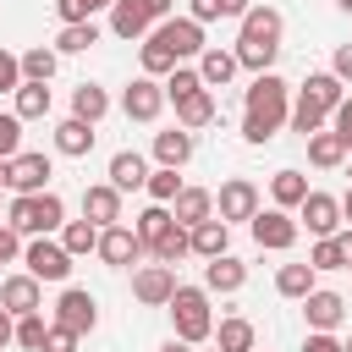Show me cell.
<instances>
[{
	"mask_svg": "<svg viewBox=\"0 0 352 352\" xmlns=\"http://www.w3.org/2000/svg\"><path fill=\"white\" fill-rule=\"evenodd\" d=\"M110 33L126 38V44H138V38L154 33V16L143 11V0H116V6H110Z\"/></svg>",
	"mask_w": 352,
	"mask_h": 352,
	"instance_id": "cell-18",
	"label": "cell"
},
{
	"mask_svg": "<svg viewBox=\"0 0 352 352\" xmlns=\"http://www.w3.org/2000/svg\"><path fill=\"white\" fill-rule=\"evenodd\" d=\"M55 324H66L72 336H88V330L99 324V302H94V292L66 286V292H60V302H55Z\"/></svg>",
	"mask_w": 352,
	"mask_h": 352,
	"instance_id": "cell-14",
	"label": "cell"
},
{
	"mask_svg": "<svg viewBox=\"0 0 352 352\" xmlns=\"http://www.w3.org/2000/svg\"><path fill=\"white\" fill-rule=\"evenodd\" d=\"M0 308H6L11 319L44 314V280H33L28 270H22V275H6V280H0Z\"/></svg>",
	"mask_w": 352,
	"mask_h": 352,
	"instance_id": "cell-13",
	"label": "cell"
},
{
	"mask_svg": "<svg viewBox=\"0 0 352 352\" xmlns=\"http://www.w3.org/2000/svg\"><path fill=\"white\" fill-rule=\"evenodd\" d=\"M132 231H138V242H143V248L154 253V248H160V242H165V236L176 231V214H170L165 204H148V209L138 214V226H132Z\"/></svg>",
	"mask_w": 352,
	"mask_h": 352,
	"instance_id": "cell-27",
	"label": "cell"
},
{
	"mask_svg": "<svg viewBox=\"0 0 352 352\" xmlns=\"http://www.w3.org/2000/svg\"><path fill=\"white\" fill-rule=\"evenodd\" d=\"M154 38L176 55V60H198L209 44H204V22H192V16H165L160 28H154Z\"/></svg>",
	"mask_w": 352,
	"mask_h": 352,
	"instance_id": "cell-6",
	"label": "cell"
},
{
	"mask_svg": "<svg viewBox=\"0 0 352 352\" xmlns=\"http://www.w3.org/2000/svg\"><path fill=\"white\" fill-rule=\"evenodd\" d=\"M187 242H192V253L209 264V258H220V253H226L231 226H226V220H204V226H192V231H187Z\"/></svg>",
	"mask_w": 352,
	"mask_h": 352,
	"instance_id": "cell-31",
	"label": "cell"
},
{
	"mask_svg": "<svg viewBox=\"0 0 352 352\" xmlns=\"http://www.w3.org/2000/svg\"><path fill=\"white\" fill-rule=\"evenodd\" d=\"M248 226H253V242H258V248H270V253H286V248L297 242V231H302L286 209H258Z\"/></svg>",
	"mask_w": 352,
	"mask_h": 352,
	"instance_id": "cell-12",
	"label": "cell"
},
{
	"mask_svg": "<svg viewBox=\"0 0 352 352\" xmlns=\"http://www.w3.org/2000/svg\"><path fill=\"white\" fill-rule=\"evenodd\" d=\"M77 341H82V336H72L66 324H55V319H50V336H44V352H77Z\"/></svg>",
	"mask_w": 352,
	"mask_h": 352,
	"instance_id": "cell-47",
	"label": "cell"
},
{
	"mask_svg": "<svg viewBox=\"0 0 352 352\" xmlns=\"http://www.w3.org/2000/svg\"><path fill=\"white\" fill-rule=\"evenodd\" d=\"M214 6H220V16H236V22L253 11V0H214Z\"/></svg>",
	"mask_w": 352,
	"mask_h": 352,
	"instance_id": "cell-52",
	"label": "cell"
},
{
	"mask_svg": "<svg viewBox=\"0 0 352 352\" xmlns=\"http://www.w3.org/2000/svg\"><path fill=\"white\" fill-rule=\"evenodd\" d=\"M44 336H50V319L44 314H22L16 319V346L22 352H44Z\"/></svg>",
	"mask_w": 352,
	"mask_h": 352,
	"instance_id": "cell-41",
	"label": "cell"
},
{
	"mask_svg": "<svg viewBox=\"0 0 352 352\" xmlns=\"http://www.w3.org/2000/svg\"><path fill=\"white\" fill-rule=\"evenodd\" d=\"M16 154H22V116L0 110V160H16Z\"/></svg>",
	"mask_w": 352,
	"mask_h": 352,
	"instance_id": "cell-45",
	"label": "cell"
},
{
	"mask_svg": "<svg viewBox=\"0 0 352 352\" xmlns=\"http://www.w3.org/2000/svg\"><path fill=\"white\" fill-rule=\"evenodd\" d=\"M302 352H346L330 330H308V341H302Z\"/></svg>",
	"mask_w": 352,
	"mask_h": 352,
	"instance_id": "cell-50",
	"label": "cell"
},
{
	"mask_svg": "<svg viewBox=\"0 0 352 352\" xmlns=\"http://www.w3.org/2000/svg\"><path fill=\"white\" fill-rule=\"evenodd\" d=\"M308 264L324 275V270H346V253H341V242L336 236H319L314 248H308Z\"/></svg>",
	"mask_w": 352,
	"mask_h": 352,
	"instance_id": "cell-43",
	"label": "cell"
},
{
	"mask_svg": "<svg viewBox=\"0 0 352 352\" xmlns=\"http://www.w3.org/2000/svg\"><path fill=\"white\" fill-rule=\"evenodd\" d=\"M308 192H314V187H308L302 170H275V176H270V198H275V209H286V214H292Z\"/></svg>",
	"mask_w": 352,
	"mask_h": 352,
	"instance_id": "cell-30",
	"label": "cell"
},
{
	"mask_svg": "<svg viewBox=\"0 0 352 352\" xmlns=\"http://www.w3.org/2000/svg\"><path fill=\"white\" fill-rule=\"evenodd\" d=\"M6 346H16V319L0 308V352H6Z\"/></svg>",
	"mask_w": 352,
	"mask_h": 352,
	"instance_id": "cell-53",
	"label": "cell"
},
{
	"mask_svg": "<svg viewBox=\"0 0 352 352\" xmlns=\"http://www.w3.org/2000/svg\"><path fill=\"white\" fill-rule=\"evenodd\" d=\"M170 6H176V0H143V11H148V16H154V28H160V22H165V16H170Z\"/></svg>",
	"mask_w": 352,
	"mask_h": 352,
	"instance_id": "cell-54",
	"label": "cell"
},
{
	"mask_svg": "<svg viewBox=\"0 0 352 352\" xmlns=\"http://www.w3.org/2000/svg\"><path fill=\"white\" fill-rule=\"evenodd\" d=\"M138 66H143V77H154V82H160V77H170L182 60H176V55H170L154 33H148V38H143V50H138Z\"/></svg>",
	"mask_w": 352,
	"mask_h": 352,
	"instance_id": "cell-33",
	"label": "cell"
},
{
	"mask_svg": "<svg viewBox=\"0 0 352 352\" xmlns=\"http://www.w3.org/2000/svg\"><path fill=\"white\" fill-rule=\"evenodd\" d=\"M336 6H341V11H346V16H352V0H336Z\"/></svg>",
	"mask_w": 352,
	"mask_h": 352,
	"instance_id": "cell-59",
	"label": "cell"
},
{
	"mask_svg": "<svg viewBox=\"0 0 352 352\" xmlns=\"http://www.w3.org/2000/svg\"><path fill=\"white\" fill-rule=\"evenodd\" d=\"M341 220H352V187L341 192Z\"/></svg>",
	"mask_w": 352,
	"mask_h": 352,
	"instance_id": "cell-57",
	"label": "cell"
},
{
	"mask_svg": "<svg viewBox=\"0 0 352 352\" xmlns=\"http://www.w3.org/2000/svg\"><path fill=\"white\" fill-rule=\"evenodd\" d=\"M214 346H220V352H258V330H253V319H242V314L220 319V324H214Z\"/></svg>",
	"mask_w": 352,
	"mask_h": 352,
	"instance_id": "cell-24",
	"label": "cell"
},
{
	"mask_svg": "<svg viewBox=\"0 0 352 352\" xmlns=\"http://www.w3.org/2000/svg\"><path fill=\"white\" fill-rule=\"evenodd\" d=\"M346 154H352V148L341 143V132H314V138H308V160H314L319 170H336Z\"/></svg>",
	"mask_w": 352,
	"mask_h": 352,
	"instance_id": "cell-35",
	"label": "cell"
},
{
	"mask_svg": "<svg viewBox=\"0 0 352 352\" xmlns=\"http://www.w3.org/2000/svg\"><path fill=\"white\" fill-rule=\"evenodd\" d=\"M341 346H346V352H352V336H346V341H341Z\"/></svg>",
	"mask_w": 352,
	"mask_h": 352,
	"instance_id": "cell-60",
	"label": "cell"
},
{
	"mask_svg": "<svg viewBox=\"0 0 352 352\" xmlns=\"http://www.w3.org/2000/svg\"><path fill=\"white\" fill-rule=\"evenodd\" d=\"M50 176H55L50 154L22 148V154L11 160V170H6V187H11V192H50Z\"/></svg>",
	"mask_w": 352,
	"mask_h": 352,
	"instance_id": "cell-10",
	"label": "cell"
},
{
	"mask_svg": "<svg viewBox=\"0 0 352 352\" xmlns=\"http://www.w3.org/2000/svg\"><path fill=\"white\" fill-rule=\"evenodd\" d=\"M330 72H336L341 82H352V44H336V55H330Z\"/></svg>",
	"mask_w": 352,
	"mask_h": 352,
	"instance_id": "cell-51",
	"label": "cell"
},
{
	"mask_svg": "<svg viewBox=\"0 0 352 352\" xmlns=\"http://www.w3.org/2000/svg\"><path fill=\"white\" fill-rule=\"evenodd\" d=\"M55 66H60V55H55L50 44L22 50V82H50V77H55Z\"/></svg>",
	"mask_w": 352,
	"mask_h": 352,
	"instance_id": "cell-38",
	"label": "cell"
},
{
	"mask_svg": "<svg viewBox=\"0 0 352 352\" xmlns=\"http://www.w3.org/2000/svg\"><path fill=\"white\" fill-rule=\"evenodd\" d=\"M22 88V55L0 50V94H16Z\"/></svg>",
	"mask_w": 352,
	"mask_h": 352,
	"instance_id": "cell-46",
	"label": "cell"
},
{
	"mask_svg": "<svg viewBox=\"0 0 352 352\" xmlns=\"http://www.w3.org/2000/svg\"><path fill=\"white\" fill-rule=\"evenodd\" d=\"M253 214H258V187H253L248 176L220 182V192H214V220L236 226V220H253Z\"/></svg>",
	"mask_w": 352,
	"mask_h": 352,
	"instance_id": "cell-7",
	"label": "cell"
},
{
	"mask_svg": "<svg viewBox=\"0 0 352 352\" xmlns=\"http://www.w3.org/2000/svg\"><path fill=\"white\" fill-rule=\"evenodd\" d=\"M110 187H116V192L148 187V160H143L138 148H121V154H110Z\"/></svg>",
	"mask_w": 352,
	"mask_h": 352,
	"instance_id": "cell-20",
	"label": "cell"
},
{
	"mask_svg": "<svg viewBox=\"0 0 352 352\" xmlns=\"http://www.w3.org/2000/svg\"><path fill=\"white\" fill-rule=\"evenodd\" d=\"M82 220H94L99 231H104V226H121V192H116L110 182L82 187Z\"/></svg>",
	"mask_w": 352,
	"mask_h": 352,
	"instance_id": "cell-17",
	"label": "cell"
},
{
	"mask_svg": "<svg viewBox=\"0 0 352 352\" xmlns=\"http://www.w3.org/2000/svg\"><path fill=\"white\" fill-rule=\"evenodd\" d=\"M60 248H66L72 258L99 253V226H94V220H66V226H60Z\"/></svg>",
	"mask_w": 352,
	"mask_h": 352,
	"instance_id": "cell-36",
	"label": "cell"
},
{
	"mask_svg": "<svg viewBox=\"0 0 352 352\" xmlns=\"http://www.w3.org/2000/svg\"><path fill=\"white\" fill-rule=\"evenodd\" d=\"M209 121H214V88H198V94L176 99V126H182V132H198V126H209Z\"/></svg>",
	"mask_w": 352,
	"mask_h": 352,
	"instance_id": "cell-26",
	"label": "cell"
},
{
	"mask_svg": "<svg viewBox=\"0 0 352 352\" xmlns=\"http://www.w3.org/2000/svg\"><path fill=\"white\" fill-rule=\"evenodd\" d=\"M99 44V28L94 22H66L60 33H55V55H82V50H94Z\"/></svg>",
	"mask_w": 352,
	"mask_h": 352,
	"instance_id": "cell-37",
	"label": "cell"
},
{
	"mask_svg": "<svg viewBox=\"0 0 352 352\" xmlns=\"http://www.w3.org/2000/svg\"><path fill=\"white\" fill-rule=\"evenodd\" d=\"M6 170H11V160H0V187H6Z\"/></svg>",
	"mask_w": 352,
	"mask_h": 352,
	"instance_id": "cell-58",
	"label": "cell"
},
{
	"mask_svg": "<svg viewBox=\"0 0 352 352\" xmlns=\"http://www.w3.org/2000/svg\"><path fill=\"white\" fill-rule=\"evenodd\" d=\"M324 121H330V116H324L319 104H308V99L297 94V104H292V132H302V143H308L314 132H324Z\"/></svg>",
	"mask_w": 352,
	"mask_h": 352,
	"instance_id": "cell-40",
	"label": "cell"
},
{
	"mask_svg": "<svg viewBox=\"0 0 352 352\" xmlns=\"http://www.w3.org/2000/svg\"><path fill=\"white\" fill-rule=\"evenodd\" d=\"M214 352H220V346H214Z\"/></svg>",
	"mask_w": 352,
	"mask_h": 352,
	"instance_id": "cell-62",
	"label": "cell"
},
{
	"mask_svg": "<svg viewBox=\"0 0 352 352\" xmlns=\"http://www.w3.org/2000/svg\"><path fill=\"white\" fill-rule=\"evenodd\" d=\"M72 116L88 121V126H99V121L110 116V94H104L99 82H77V88H72Z\"/></svg>",
	"mask_w": 352,
	"mask_h": 352,
	"instance_id": "cell-25",
	"label": "cell"
},
{
	"mask_svg": "<svg viewBox=\"0 0 352 352\" xmlns=\"http://www.w3.org/2000/svg\"><path fill=\"white\" fill-rule=\"evenodd\" d=\"M99 258H104L110 270H126V264L148 258V248L138 242V231H132V226H104V231H99Z\"/></svg>",
	"mask_w": 352,
	"mask_h": 352,
	"instance_id": "cell-15",
	"label": "cell"
},
{
	"mask_svg": "<svg viewBox=\"0 0 352 352\" xmlns=\"http://www.w3.org/2000/svg\"><path fill=\"white\" fill-rule=\"evenodd\" d=\"M170 214H176V226H204V220H214V192L209 187H182V198L170 204Z\"/></svg>",
	"mask_w": 352,
	"mask_h": 352,
	"instance_id": "cell-21",
	"label": "cell"
},
{
	"mask_svg": "<svg viewBox=\"0 0 352 352\" xmlns=\"http://www.w3.org/2000/svg\"><path fill=\"white\" fill-rule=\"evenodd\" d=\"M297 94H302V99H308V104H319V110H324V116H336V104H341V99H346V82H341V77H336V72H308V82H302V88H297Z\"/></svg>",
	"mask_w": 352,
	"mask_h": 352,
	"instance_id": "cell-19",
	"label": "cell"
},
{
	"mask_svg": "<svg viewBox=\"0 0 352 352\" xmlns=\"http://www.w3.org/2000/svg\"><path fill=\"white\" fill-rule=\"evenodd\" d=\"M170 319H176V336H182L187 346H198V341H209V336H214V314H209V292H204V286H176V297H170Z\"/></svg>",
	"mask_w": 352,
	"mask_h": 352,
	"instance_id": "cell-4",
	"label": "cell"
},
{
	"mask_svg": "<svg viewBox=\"0 0 352 352\" xmlns=\"http://www.w3.org/2000/svg\"><path fill=\"white\" fill-rule=\"evenodd\" d=\"M336 242H341V253H346V264H352V226H341V231H336Z\"/></svg>",
	"mask_w": 352,
	"mask_h": 352,
	"instance_id": "cell-55",
	"label": "cell"
},
{
	"mask_svg": "<svg viewBox=\"0 0 352 352\" xmlns=\"http://www.w3.org/2000/svg\"><path fill=\"white\" fill-rule=\"evenodd\" d=\"M154 160H160V165H170V170H182V165L192 160V132H182V126L154 132Z\"/></svg>",
	"mask_w": 352,
	"mask_h": 352,
	"instance_id": "cell-29",
	"label": "cell"
},
{
	"mask_svg": "<svg viewBox=\"0 0 352 352\" xmlns=\"http://www.w3.org/2000/svg\"><path fill=\"white\" fill-rule=\"evenodd\" d=\"M11 99H16L11 110H16L22 121H44V116H50V82H22Z\"/></svg>",
	"mask_w": 352,
	"mask_h": 352,
	"instance_id": "cell-34",
	"label": "cell"
},
{
	"mask_svg": "<svg viewBox=\"0 0 352 352\" xmlns=\"http://www.w3.org/2000/svg\"><path fill=\"white\" fill-rule=\"evenodd\" d=\"M6 226L16 236H50L66 226V204H60V192H16L6 204Z\"/></svg>",
	"mask_w": 352,
	"mask_h": 352,
	"instance_id": "cell-3",
	"label": "cell"
},
{
	"mask_svg": "<svg viewBox=\"0 0 352 352\" xmlns=\"http://www.w3.org/2000/svg\"><path fill=\"white\" fill-rule=\"evenodd\" d=\"M143 192H148L154 204H165V209H170V204L182 198V176H176L170 165H160V170H148V187H143Z\"/></svg>",
	"mask_w": 352,
	"mask_h": 352,
	"instance_id": "cell-39",
	"label": "cell"
},
{
	"mask_svg": "<svg viewBox=\"0 0 352 352\" xmlns=\"http://www.w3.org/2000/svg\"><path fill=\"white\" fill-rule=\"evenodd\" d=\"M0 192H6V187H0Z\"/></svg>",
	"mask_w": 352,
	"mask_h": 352,
	"instance_id": "cell-61",
	"label": "cell"
},
{
	"mask_svg": "<svg viewBox=\"0 0 352 352\" xmlns=\"http://www.w3.org/2000/svg\"><path fill=\"white\" fill-rule=\"evenodd\" d=\"M16 258H22V236L0 220V264H16Z\"/></svg>",
	"mask_w": 352,
	"mask_h": 352,
	"instance_id": "cell-49",
	"label": "cell"
},
{
	"mask_svg": "<svg viewBox=\"0 0 352 352\" xmlns=\"http://www.w3.org/2000/svg\"><path fill=\"white\" fill-rule=\"evenodd\" d=\"M116 0H55V16H60V28L66 22H94L99 11H110Z\"/></svg>",
	"mask_w": 352,
	"mask_h": 352,
	"instance_id": "cell-42",
	"label": "cell"
},
{
	"mask_svg": "<svg viewBox=\"0 0 352 352\" xmlns=\"http://www.w3.org/2000/svg\"><path fill=\"white\" fill-rule=\"evenodd\" d=\"M176 270L170 264H143L138 275H132V297L143 302V308H170V297H176Z\"/></svg>",
	"mask_w": 352,
	"mask_h": 352,
	"instance_id": "cell-9",
	"label": "cell"
},
{
	"mask_svg": "<svg viewBox=\"0 0 352 352\" xmlns=\"http://www.w3.org/2000/svg\"><path fill=\"white\" fill-rule=\"evenodd\" d=\"M286 121H292V88L275 72L253 77L242 94V143H270Z\"/></svg>",
	"mask_w": 352,
	"mask_h": 352,
	"instance_id": "cell-1",
	"label": "cell"
},
{
	"mask_svg": "<svg viewBox=\"0 0 352 352\" xmlns=\"http://www.w3.org/2000/svg\"><path fill=\"white\" fill-rule=\"evenodd\" d=\"M330 132H341V143L352 148V99H341V104H336V116H330Z\"/></svg>",
	"mask_w": 352,
	"mask_h": 352,
	"instance_id": "cell-48",
	"label": "cell"
},
{
	"mask_svg": "<svg viewBox=\"0 0 352 352\" xmlns=\"http://www.w3.org/2000/svg\"><path fill=\"white\" fill-rule=\"evenodd\" d=\"M165 104H170L165 99V82H154V77H132L126 94H121V116L126 121H160Z\"/></svg>",
	"mask_w": 352,
	"mask_h": 352,
	"instance_id": "cell-8",
	"label": "cell"
},
{
	"mask_svg": "<svg viewBox=\"0 0 352 352\" xmlns=\"http://www.w3.org/2000/svg\"><path fill=\"white\" fill-rule=\"evenodd\" d=\"M280 11L275 6H253L248 16H242V28H236V66H248L253 77H264L270 66H275V55H280Z\"/></svg>",
	"mask_w": 352,
	"mask_h": 352,
	"instance_id": "cell-2",
	"label": "cell"
},
{
	"mask_svg": "<svg viewBox=\"0 0 352 352\" xmlns=\"http://www.w3.org/2000/svg\"><path fill=\"white\" fill-rule=\"evenodd\" d=\"M94 148V126L88 121H77V116H66L60 126H55V154H66V160H82Z\"/></svg>",
	"mask_w": 352,
	"mask_h": 352,
	"instance_id": "cell-28",
	"label": "cell"
},
{
	"mask_svg": "<svg viewBox=\"0 0 352 352\" xmlns=\"http://www.w3.org/2000/svg\"><path fill=\"white\" fill-rule=\"evenodd\" d=\"M204 88V77H198V66H176L170 77H165V99L176 104V99H187V94H198Z\"/></svg>",
	"mask_w": 352,
	"mask_h": 352,
	"instance_id": "cell-44",
	"label": "cell"
},
{
	"mask_svg": "<svg viewBox=\"0 0 352 352\" xmlns=\"http://www.w3.org/2000/svg\"><path fill=\"white\" fill-rule=\"evenodd\" d=\"M22 264H28V275H33V280H55V286H66L77 258L60 248V236H33V242L22 248Z\"/></svg>",
	"mask_w": 352,
	"mask_h": 352,
	"instance_id": "cell-5",
	"label": "cell"
},
{
	"mask_svg": "<svg viewBox=\"0 0 352 352\" xmlns=\"http://www.w3.org/2000/svg\"><path fill=\"white\" fill-rule=\"evenodd\" d=\"M297 226H308L314 242H319V236H336V231H341V198H330V192H308V198L297 204Z\"/></svg>",
	"mask_w": 352,
	"mask_h": 352,
	"instance_id": "cell-11",
	"label": "cell"
},
{
	"mask_svg": "<svg viewBox=\"0 0 352 352\" xmlns=\"http://www.w3.org/2000/svg\"><path fill=\"white\" fill-rule=\"evenodd\" d=\"M302 314H308V330H330V336H336V324L346 319V297H341V292L314 286V292L302 297Z\"/></svg>",
	"mask_w": 352,
	"mask_h": 352,
	"instance_id": "cell-16",
	"label": "cell"
},
{
	"mask_svg": "<svg viewBox=\"0 0 352 352\" xmlns=\"http://www.w3.org/2000/svg\"><path fill=\"white\" fill-rule=\"evenodd\" d=\"M314 286H319V270H314V264H280V270H275V292H280V297H297V302H302Z\"/></svg>",
	"mask_w": 352,
	"mask_h": 352,
	"instance_id": "cell-32",
	"label": "cell"
},
{
	"mask_svg": "<svg viewBox=\"0 0 352 352\" xmlns=\"http://www.w3.org/2000/svg\"><path fill=\"white\" fill-rule=\"evenodd\" d=\"M242 286H248V264L242 258L220 253V258L204 264V292H242Z\"/></svg>",
	"mask_w": 352,
	"mask_h": 352,
	"instance_id": "cell-22",
	"label": "cell"
},
{
	"mask_svg": "<svg viewBox=\"0 0 352 352\" xmlns=\"http://www.w3.org/2000/svg\"><path fill=\"white\" fill-rule=\"evenodd\" d=\"M236 72H242V66H236V50H220V44H209V50L198 55V77H204V88H226Z\"/></svg>",
	"mask_w": 352,
	"mask_h": 352,
	"instance_id": "cell-23",
	"label": "cell"
},
{
	"mask_svg": "<svg viewBox=\"0 0 352 352\" xmlns=\"http://www.w3.org/2000/svg\"><path fill=\"white\" fill-rule=\"evenodd\" d=\"M160 352H192V346H187V341H182V336H170V341H165V346H160Z\"/></svg>",
	"mask_w": 352,
	"mask_h": 352,
	"instance_id": "cell-56",
	"label": "cell"
}]
</instances>
